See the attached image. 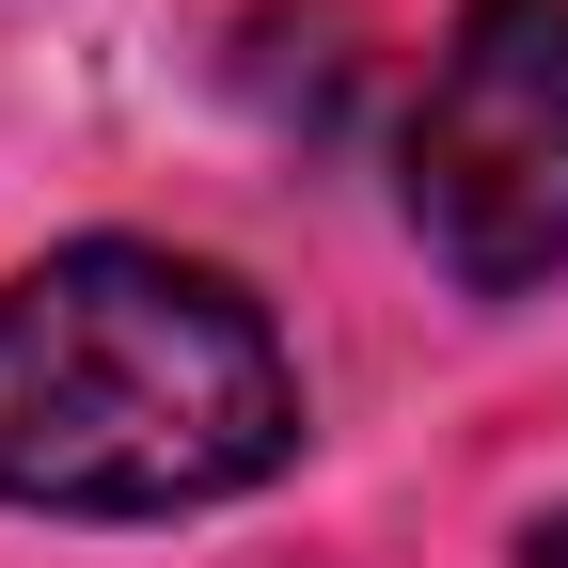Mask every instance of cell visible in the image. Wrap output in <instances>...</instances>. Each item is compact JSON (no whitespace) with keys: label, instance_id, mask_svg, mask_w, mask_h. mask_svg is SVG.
Here are the masks:
<instances>
[{"label":"cell","instance_id":"obj_1","mask_svg":"<svg viewBox=\"0 0 568 568\" xmlns=\"http://www.w3.org/2000/svg\"><path fill=\"white\" fill-rule=\"evenodd\" d=\"M301 458V364L237 268L80 237L0 284V506L174 521Z\"/></svg>","mask_w":568,"mask_h":568},{"label":"cell","instance_id":"obj_2","mask_svg":"<svg viewBox=\"0 0 568 568\" xmlns=\"http://www.w3.org/2000/svg\"><path fill=\"white\" fill-rule=\"evenodd\" d=\"M410 237L474 301L568 268V0H474L410 111Z\"/></svg>","mask_w":568,"mask_h":568}]
</instances>
